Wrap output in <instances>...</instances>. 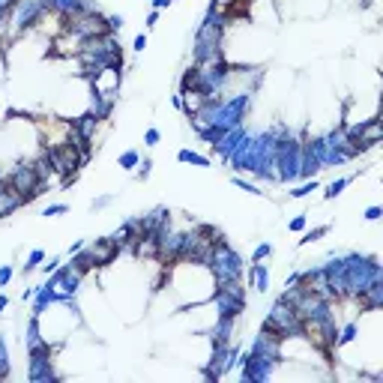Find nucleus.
Here are the masks:
<instances>
[{"label": "nucleus", "instance_id": "f257e3e1", "mask_svg": "<svg viewBox=\"0 0 383 383\" xmlns=\"http://www.w3.org/2000/svg\"><path fill=\"white\" fill-rule=\"evenodd\" d=\"M0 180H6L15 192H21L24 204H30L33 198H39V195H42V189H45V183L39 180V174H36L33 162H18V165H15L6 177H0Z\"/></svg>", "mask_w": 383, "mask_h": 383}, {"label": "nucleus", "instance_id": "f03ea898", "mask_svg": "<svg viewBox=\"0 0 383 383\" xmlns=\"http://www.w3.org/2000/svg\"><path fill=\"white\" fill-rule=\"evenodd\" d=\"M300 315L294 312V306L291 303H285V300H279L273 309H270V315H267V321H264V330L267 333H276L282 342L285 339H291V336H300Z\"/></svg>", "mask_w": 383, "mask_h": 383}, {"label": "nucleus", "instance_id": "7ed1b4c3", "mask_svg": "<svg viewBox=\"0 0 383 383\" xmlns=\"http://www.w3.org/2000/svg\"><path fill=\"white\" fill-rule=\"evenodd\" d=\"M300 336L306 339V342H312L318 351H330V348H336V327H333V318L327 315V318H306L303 324H300Z\"/></svg>", "mask_w": 383, "mask_h": 383}, {"label": "nucleus", "instance_id": "20e7f679", "mask_svg": "<svg viewBox=\"0 0 383 383\" xmlns=\"http://www.w3.org/2000/svg\"><path fill=\"white\" fill-rule=\"evenodd\" d=\"M45 156H48L51 168H54L57 174H63V180H66V183H69V180L78 174V168L84 165L81 150H78V147H72L69 141H66V144H57V147H48V150H45Z\"/></svg>", "mask_w": 383, "mask_h": 383}, {"label": "nucleus", "instance_id": "39448f33", "mask_svg": "<svg viewBox=\"0 0 383 383\" xmlns=\"http://www.w3.org/2000/svg\"><path fill=\"white\" fill-rule=\"evenodd\" d=\"M297 285H300L303 291H309V294H318V297H324L327 303H333L327 267H321V270H309V273H300V282H297Z\"/></svg>", "mask_w": 383, "mask_h": 383}, {"label": "nucleus", "instance_id": "423d86ee", "mask_svg": "<svg viewBox=\"0 0 383 383\" xmlns=\"http://www.w3.org/2000/svg\"><path fill=\"white\" fill-rule=\"evenodd\" d=\"M348 138H351V141H357V147H360V150H366V147L378 144V141L383 138L381 120H366V123H360V126H351V129H348Z\"/></svg>", "mask_w": 383, "mask_h": 383}, {"label": "nucleus", "instance_id": "0eeeda50", "mask_svg": "<svg viewBox=\"0 0 383 383\" xmlns=\"http://www.w3.org/2000/svg\"><path fill=\"white\" fill-rule=\"evenodd\" d=\"M51 348L45 351H33L30 354V381H51Z\"/></svg>", "mask_w": 383, "mask_h": 383}, {"label": "nucleus", "instance_id": "6e6552de", "mask_svg": "<svg viewBox=\"0 0 383 383\" xmlns=\"http://www.w3.org/2000/svg\"><path fill=\"white\" fill-rule=\"evenodd\" d=\"M87 252L93 255V261H96V267H105V264H111L114 258H117V243L108 237V240H96V243H90L87 246Z\"/></svg>", "mask_w": 383, "mask_h": 383}, {"label": "nucleus", "instance_id": "1a4fd4ad", "mask_svg": "<svg viewBox=\"0 0 383 383\" xmlns=\"http://www.w3.org/2000/svg\"><path fill=\"white\" fill-rule=\"evenodd\" d=\"M21 204H24L21 192H15L6 180H0V219H3V216H9V213H15Z\"/></svg>", "mask_w": 383, "mask_h": 383}, {"label": "nucleus", "instance_id": "9d476101", "mask_svg": "<svg viewBox=\"0 0 383 383\" xmlns=\"http://www.w3.org/2000/svg\"><path fill=\"white\" fill-rule=\"evenodd\" d=\"M207 102H210V93H201V90H183V96H180V108L186 114H198Z\"/></svg>", "mask_w": 383, "mask_h": 383}, {"label": "nucleus", "instance_id": "9b49d317", "mask_svg": "<svg viewBox=\"0 0 383 383\" xmlns=\"http://www.w3.org/2000/svg\"><path fill=\"white\" fill-rule=\"evenodd\" d=\"M72 126H75V132H78V135H81V138H84V141L90 144V141H93V135H96V126H99V117H96V114L90 111V114H84V117H78V120H75Z\"/></svg>", "mask_w": 383, "mask_h": 383}, {"label": "nucleus", "instance_id": "f8f14e48", "mask_svg": "<svg viewBox=\"0 0 383 383\" xmlns=\"http://www.w3.org/2000/svg\"><path fill=\"white\" fill-rule=\"evenodd\" d=\"M249 282H252L261 294H267V288H270V273H267V267H264L261 261L252 264V270H249Z\"/></svg>", "mask_w": 383, "mask_h": 383}, {"label": "nucleus", "instance_id": "ddd939ff", "mask_svg": "<svg viewBox=\"0 0 383 383\" xmlns=\"http://www.w3.org/2000/svg\"><path fill=\"white\" fill-rule=\"evenodd\" d=\"M72 267H75L78 273H90V270L96 267V261H93V255H90L87 249H81V252L72 255Z\"/></svg>", "mask_w": 383, "mask_h": 383}, {"label": "nucleus", "instance_id": "4468645a", "mask_svg": "<svg viewBox=\"0 0 383 383\" xmlns=\"http://www.w3.org/2000/svg\"><path fill=\"white\" fill-rule=\"evenodd\" d=\"M180 162H192V165H210V159H207V156H198V153H192V150H180Z\"/></svg>", "mask_w": 383, "mask_h": 383}, {"label": "nucleus", "instance_id": "2eb2a0df", "mask_svg": "<svg viewBox=\"0 0 383 383\" xmlns=\"http://www.w3.org/2000/svg\"><path fill=\"white\" fill-rule=\"evenodd\" d=\"M324 234H330V225H321V228H315V231H309V234H306V237H303L300 243H303V246H309V243H315V240H321Z\"/></svg>", "mask_w": 383, "mask_h": 383}, {"label": "nucleus", "instance_id": "dca6fc26", "mask_svg": "<svg viewBox=\"0 0 383 383\" xmlns=\"http://www.w3.org/2000/svg\"><path fill=\"white\" fill-rule=\"evenodd\" d=\"M354 336H357V324H348V327L342 330V336L336 339V348H342V345H348V342H354Z\"/></svg>", "mask_w": 383, "mask_h": 383}, {"label": "nucleus", "instance_id": "f3484780", "mask_svg": "<svg viewBox=\"0 0 383 383\" xmlns=\"http://www.w3.org/2000/svg\"><path fill=\"white\" fill-rule=\"evenodd\" d=\"M42 261H45V252H39V249H36V252H30V258H27V264H24V273L36 270V267H39Z\"/></svg>", "mask_w": 383, "mask_h": 383}, {"label": "nucleus", "instance_id": "a211bd4d", "mask_svg": "<svg viewBox=\"0 0 383 383\" xmlns=\"http://www.w3.org/2000/svg\"><path fill=\"white\" fill-rule=\"evenodd\" d=\"M351 183V177H342V180H336V183H330V189H327V198H336V195H342V189Z\"/></svg>", "mask_w": 383, "mask_h": 383}, {"label": "nucleus", "instance_id": "6ab92c4d", "mask_svg": "<svg viewBox=\"0 0 383 383\" xmlns=\"http://www.w3.org/2000/svg\"><path fill=\"white\" fill-rule=\"evenodd\" d=\"M138 162H141V159H138V153H135V150H129V153H123V156H120V165H123V168H135Z\"/></svg>", "mask_w": 383, "mask_h": 383}, {"label": "nucleus", "instance_id": "aec40b11", "mask_svg": "<svg viewBox=\"0 0 383 383\" xmlns=\"http://www.w3.org/2000/svg\"><path fill=\"white\" fill-rule=\"evenodd\" d=\"M9 375V354H6V345L0 342V378Z\"/></svg>", "mask_w": 383, "mask_h": 383}, {"label": "nucleus", "instance_id": "412c9836", "mask_svg": "<svg viewBox=\"0 0 383 383\" xmlns=\"http://www.w3.org/2000/svg\"><path fill=\"white\" fill-rule=\"evenodd\" d=\"M315 189H318V183L312 180V183H306V186H300V189H294V192H291V198H306V195H309V192H315Z\"/></svg>", "mask_w": 383, "mask_h": 383}, {"label": "nucleus", "instance_id": "4be33fe9", "mask_svg": "<svg viewBox=\"0 0 383 383\" xmlns=\"http://www.w3.org/2000/svg\"><path fill=\"white\" fill-rule=\"evenodd\" d=\"M270 252H273V246H270V243H261V246L255 249V255H252V261H264Z\"/></svg>", "mask_w": 383, "mask_h": 383}, {"label": "nucleus", "instance_id": "5701e85b", "mask_svg": "<svg viewBox=\"0 0 383 383\" xmlns=\"http://www.w3.org/2000/svg\"><path fill=\"white\" fill-rule=\"evenodd\" d=\"M105 21H108V30H111V33H114V30H123V24H126L123 15H111V18H105Z\"/></svg>", "mask_w": 383, "mask_h": 383}, {"label": "nucleus", "instance_id": "b1692460", "mask_svg": "<svg viewBox=\"0 0 383 383\" xmlns=\"http://www.w3.org/2000/svg\"><path fill=\"white\" fill-rule=\"evenodd\" d=\"M234 183H237V186H240L243 192H252V195H261V192H258V186H252V183H246V180H240V177H234Z\"/></svg>", "mask_w": 383, "mask_h": 383}, {"label": "nucleus", "instance_id": "393cba45", "mask_svg": "<svg viewBox=\"0 0 383 383\" xmlns=\"http://www.w3.org/2000/svg\"><path fill=\"white\" fill-rule=\"evenodd\" d=\"M159 138H162V135H159V129H147V135H144V141H147L150 147H153V144H159Z\"/></svg>", "mask_w": 383, "mask_h": 383}, {"label": "nucleus", "instance_id": "a878e982", "mask_svg": "<svg viewBox=\"0 0 383 383\" xmlns=\"http://www.w3.org/2000/svg\"><path fill=\"white\" fill-rule=\"evenodd\" d=\"M60 213H66V204H51L45 210V216H60Z\"/></svg>", "mask_w": 383, "mask_h": 383}, {"label": "nucleus", "instance_id": "bb28decb", "mask_svg": "<svg viewBox=\"0 0 383 383\" xmlns=\"http://www.w3.org/2000/svg\"><path fill=\"white\" fill-rule=\"evenodd\" d=\"M306 222H309L306 216H297V219H294V222H291L288 228H291V231H303V228H306Z\"/></svg>", "mask_w": 383, "mask_h": 383}, {"label": "nucleus", "instance_id": "cd10ccee", "mask_svg": "<svg viewBox=\"0 0 383 383\" xmlns=\"http://www.w3.org/2000/svg\"><path fill=\"white\" fill-rule=\"evenodd\" d=\"M150 168H153V162H150V159H144V162H141V171H138V177H141V180H144V177H150Z\"/></svg>", "mask_w": 383, "mask_h": 383}, {"label": "nucleus", "instance_id": "c85d7f7f", "mask_svg": "<svg viewBox=\"0 0 383 383\" xmlns=\"http://www.w3.org/2000/svg\"><path fill=\"white\" fill-rule=\"evenodd\" d=\"M366 219H369V222H378V219H381V207H369Z\"/></svg>", "mask_w": 383, "mask_h": 383}, {"label": "nucleus", "instance_id": "c756f323", "mask_svg": "<svg viewBox=\"0 0 383 383\" xmlns=\"http://www.w3.org/2000/svg\"><path fill=\"white\" fill-rule=\"evenodd\" d=\"M12 279V267H0V285H6Z\"/></svg>", "mask_w": 383, "mask_h": 383}, {"label": "nucleus", "instance_id": "7c9ffc66", "mask_svg": "<svg viewBox=\"0 0 383 383\" xmlns=\"http://www.w3.org/2000/svg\"><path fill=\"white\" fill-rule=\"evenodd\" d=\"M234 3H237V0H216V3H213V6H216V9H219V12H225V9H231V6H234Z\"/></svg>", "mask_w": 383, "mask_h": 383}, {"label": "nucleus", "instance_id": "2f4dec72", "mask_svg": "<svg viewBox=\"0 0 383 383\" xmlns=\"http://www.w3.org/2000/svg\"><path fill=\"white\" fill-rule=\"evenodd\" d=\"M57 264H60V261H57V258H51V261L42 267V273H45V276H48V273H54V270H57Z\"/></svg>", "mask_w": 383, "mask_h": 383}, {"label": "nucleus", "instance_id": "473e14b6", "mask_svg": "<svg viewBox=\"0 0 383 383\" xmlns=\"http://www.w3.org/2000/svg\"><path fill=\"white\" fill-rule=\"evenodd\" d=\"M144 48H147V36H144V33H141V36H138V39H135V51H144Z\"/></svg>", "mask_w": 383, "mask_h": 383}, {"label": "nucleus", "instance_id": "72a5a7b5", "mask_svg": "<svg viewBox=\"0 0 383 383\" xmlns=\"http://www.w3.org/2000/svg\"><path fill=\"white\" fill-rule=\"evenodd\" d=\"M156 21H159V12H150V15H147V24H150V27H153V24H156Z\"/></svg>", "mask_w": 383, "mask_h": 383}, {"label": "nucleus", "instance_id": "f704fd0d", "mask_svg": "<svg viewBox=\"0 0 383 383\" xmlns=\"http://www.w3.org/2000/svg\"><path fill=\"white\" fill-rule=\"evenodd\" d=\"M153 3H156V9H165V6H168L171 0H153Z\"/></svg>", "mask_w": 383, "mask_h": 383}, {"label": "nucleus", "instance_id": "c9c22d12", "mask_svg": "<svg viewBox=\"0 0 383 383\" xmlns=\"http://www.w3.org/2000/svg\"><path fill=\"white\" fill-rule=\"evenodd\" d=\"M6 306H9V300H6V297H0V312H3Z\"/></svg>", "mask_w": 383, "mask_h": 383}, {"label": "nucleus", "instance_id": "e433bc0d", "mask_svg": "<svg viewBox=\"0 0 383 383\" xmlns=\"http://www.w3.org/2000/svg\"><path fill=\"white\" fill-rule=\"evenodd\" d=\"M360 6H363V9H366V6H372V0H360Z\"/></svg>", "mask_w": 383, "mask_h": 383}]
</instances>
